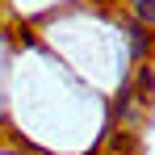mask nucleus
Returning a JSON list of instances; mask_svg holds the SVG:
<instances>
[{
	"label": "nucleus",
	"mask_w": 155,
	"mask_h": 155,
	"mask_svg": "<svg viewBox=\"0 0 155 155\" xmlns=\"http://www.w3.org/2000/svg\"><path fill=\"white\" fill-rule=\"evenodd\" d=\"M122 34H126V54H130V63H143V59L151 54V25L126 17V21H122Z\"/></svg>",
	"instance_id": "nucleus-1"
},
{
	"label": "nucleus",
	"mask_w": 155,
	"mask_h": 155,
	"mask_svg": "<svg viewBox=\"0 0 155 155\" xmlns=\"http://www.w3.org/2000/svg\"><path fill=\"white\" fill-rule=\"evenodd\" d=\"M126 4H130L126 17H134V21H143V25L155 29V0H126Z\"/></svg>",
	"instance_id": "nucleus-2"
}]
</instances>
